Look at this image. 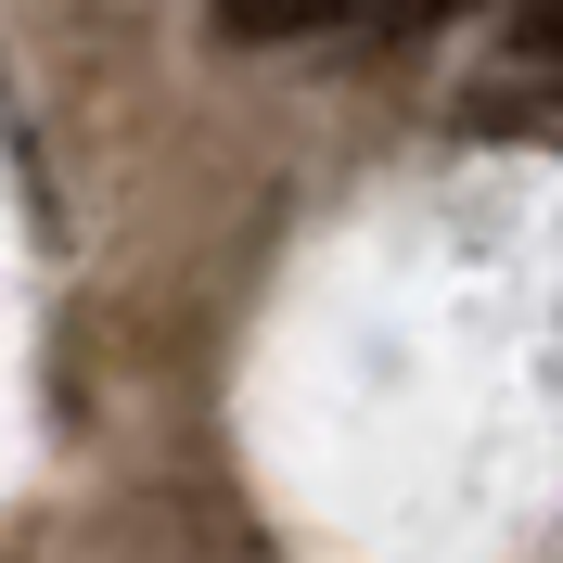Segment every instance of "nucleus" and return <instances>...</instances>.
Segmentation results:
<instances>
[{"instance_id": "1", "label": "nucleus", "mask_w": 563, "mask_h": 563, "mask_svg": "<svg viewBox=\"0 0 563 563\" xmlns=\"http://www.w3.org/2000/svg\"><path fill=\"white\" fill-rule=\"evenodd\" d=\"M372 0H218L231 38H320V26H358Z\"/></svg>"}, {"instance_id": "2", "label": "nucleus", "mask_w": 563, "mask_h": 563, "mask_svg": "<svg viewBox=\"0 0 563 563\" xmlns=\"http://www.w3.org/2000/svg\"><path fill=\"white\" fill-rule=\"evenodd\" d=\"M449 13H474V0H372L358 26H385V38H410V26H449Z\"/></svg>"}, {"instance_id": "3", "label": "nucleus", "mask_w": 563, "mask_h": 563, "mask_svg": "<svg viewBox=\"0 0 563 563\" xmlns=\"http://www.w3.org/2000/svg\"><path fill=\"white\" fill-rule=\"evenodd\" d=\"M512 52H538V65H563V0H526V13H512Z\"/></svg>"}]
</instances>
